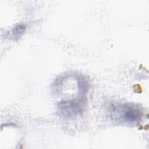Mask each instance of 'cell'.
I'll list each match as a JSON object with an SVG mask.
<instances>
[{"label":"cell","instance_id":"obj_1","mask_svg":"<svg viewBox=\"0 0 149 149\" xmlns=\"http://www.w3.org/2000/svg\"><path fill=\"white\" fill-rule=\"evenodd\" d=\"M140 111L134 107H125L123 109V116L125 119L129 121H134L137 120L140 116Z\"/></svg>","mask_w":149,"mask_h":149}]
</instances>
